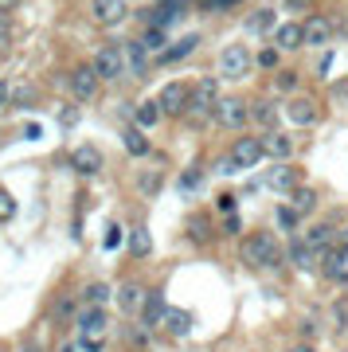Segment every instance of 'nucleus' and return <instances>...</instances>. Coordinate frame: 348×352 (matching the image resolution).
Masks as SVG:
<instances>
[{
    "label": "nucleus",
    "mask_w": 348,
    "mask_h": 352,
    "mask_svg": "<svg viewBox=\"0 0 348 352\" xmlns=\"http://www.w3.org/2000/svg\"><path fill=\"white\" fill-rule=\"evenodd\" d=\"M282 254H286V247L278 243L274 231H250L247 239H243V263L254 266V270L278 266V263H282Z\"/></svg>",
    "instance_id": "nucleus-1"
},
{
    "label": "nucleus",
    "mask_w": 348,
    "mask_h": 352,
    "mask_svg": "<svg viewBox=\"0 0 348 352\" xmlns=\"http://www.w3.org/2000/svg\"><path fill=\"white\" fill-rule=\"evenodd\" d=\"M215 106H219V87H215V78H199L196 87H192V106H188V113L196 118V122H204V118H212Z\"/></svg>",
    "instance_id": "nucleus-2"
},
{
    "label": "nucleus",
    "mask_w": 348,
    "mask_h": 352,
    "mask_svg": "<svg viewBox=\"0 0 348 352\" xmlns=\"http://www.w3.org/2000/svg\"><path fill=\"white\" fill-rule=\"evenodd\" d=\"M212 122L219 129H243L250 122V106L243 98H219V106H215Z\"/></svg>",
    "instance_id": "nucleus-3"
},
{
    "label": "nucleus",
    "mask_w": 348,
    "mask_h": 352,
    "mask_svg": "<svg viewBox=\"0 0 348 352\" xmlns=\"http://www.w3.org/2000/svg\"><path fill=\"white\" fill-rule=\"evenodd\" d=\"M250 71V51L243 43H227L219 51V75L224 78H243Z\"/></svg>",
    "instance_id": "nucleus-4"
},
{
    "label": "nucleus",
    "mask_w": 348,
    "mask_h": 352,
    "mask_svg": "<svg viewBox=\"0 0 348 352\" xmlns=\"http://www.w3.org/2000/svg\"><path fill=\"white\" fill-rule=\"evenodd\" d=\"M157 102H161V110L168 113V118H180V113H188V106H192V87H188V82H168Z\"/></svg>",
    "instance_id": "nucleus-5"
},
{
    "label": "nucleus",
    "mask_w": 348,
    "mask_h": 352,
    "mask_svg": "<svg viewBox=\"0 0 348 352\" xmlns=\"http://www.w3.org/2000/svg\"><path fill=\"white\" fill-rule=\"evenodd\" d=\"M98 71L90 63H83V67H75L71 71V94H75V102H90V98H98Z\"/></svg>",
    "instance_id": "nucleus-6"
},
{
    "label": "nucleus",
    "mask_w": 348,
    "mask_h": 352,
    "mask_svg": "<svg viewBox=\"0 0 348 352\" xmlns=\"http://www.w3.org/2000/svg\"><path fill=\"white\" fill-rule=\"evenodd\" d=\"M266 153H262V138H239L235 145H231V161H235V168H250V164H259Z\"/></svg>",
    "instance_id": "nucleus-7"
},
{
    "label": "nucleus",
    "mask_w": 348,
    "mask_h": 352,
    "mask_svg": "<svg viewBox=\"0 0 348 352\" xmlns=\"http://www.w3.org/2000/svg\"><path fill=\"white\" fill-rule=\"evenodd\" d=\"M94 71H98V78H118L125 71V51H118V47H102L98 55H94Z\"/></svg>",
    "instance_id": "nucleus-8"
},
{
    "label": "nucleus",
    "mask_w": 348,
    "mask_h": 352,
    "mask_svg": "<svg viewBox=\"0 0 348 352\" xmlns=\"http://www.w3.org/2000/svg\"><path fill=\"white\" fill-rule=\"evenodd\" d=\"M305 247H309L313 254H329L336 247V227L333 223H313L309 231H305Z\"/></svg>",
    "instance_id": "nucleus-9"
},
{
    "label": "nucleus",
    "mask_w": 348,
    "mask_h": 352,
    "mask_svg": "<svg viewBox=\"0 0 348 352\" xmlns=\"http://www.w3.org/2000/svg\"><path fill=\"white\" fill-rule=\"evenodd\" d=\"M286 118L294 122V126H313V122H317V102H313L309 94L290 98V102H286Z\"/></svg>",
    "instance_id": "nucleus-10"
},
{
    "label": "nucleus",
    "mask_w": 348,
    "mask_h": 352,
    "mask_svg": "<svg viewBox=\"0 0 348 352\" xmlns=\"http://www.w3.org/2000/svg\"><path fill=\"white\" fill-rule=\"evenodd\" d=\"M71 168H75L78 176H94L102 168V153L94 149V145H78V149L71 153Z\"/></svg>",
    "instance_id": "nucleus-11"
},
{
    "label": "nucleus",
    "mask_w": 348,
    "mask_h": 352,
    "mask_svg": "<svg viewBox=\"0 0 348 352\" xmlns=\"http://www.w3.org/2000/svg\"><path fill=\"white\" fill-rule=\"evenodd\" d=\"M266 184H270L274 192H290V196H294V192L301 188V168H294V164H278Z\"/></svg>",
    "instance_id": "nucleus-12"
},
{
    "label": "nucleus",
    "mask_w": 348,
    "mask_h": 352,
    "mask_svg": "<svg viewBox=\"0 0 348 352\" xmlns=\"http://www.w3.org/2000/svg\"><path fill=\"white\" fill-rule=\"evenodd\" d=\"M145 302H149V294L137 286V282H125V286L118 289V309H122V314H141Z\"/></svg>",
    "instance_id": "nucleus-13"
},
{
    "label": "nucleus",
    "mask_w": 348,
    "mask_h": 352,
    "mask_svg": "<svg viewBox=\"0 0 348 352\" xmlns=\"http://www.w3.org/2000/svg\"><path fill=\"white\" fill-rule=\"evenodd\" d=\"M125 12H129V8H125V0H94V20L106 24V28L122 24Z\"/></svg>",
    "instance_id": "nucleus-14"
},
{
    "label": "nucleus",
    "mask_w": 348,
    "mask_h": 352,
    "mask_svg": "<svg viewBox=\"0 0 348 352\" xmlns=\"http://www.w3.org/2000/svg\"><path fill=\"white\" fill-rule=\"evenodd\" d=\"M305 43V24H282L274 32V47L278 51H298Z\"/></svg>",
    "instance_id": "nucleus-15"
},
{
    "label": "nucleus",
    "mask_w": 348,
    "mask_h": 352,
    "mask_svg": "<svg viewBox=\"0 0 348 352\" xmlns=\"http://www.w3.org/2000/svg\"><path fill=\"white\" fill-rule=\"evenodd\" d=\"M262 153L274 157V161H290V157H294V141H290L286 133H278V129H274V133L262 138Z\"/></svg>",
    "instance_id": "nucleus-16"
},
{
    "label": "nucleus",
    "mask_w": 348,
    "mask_h": 352,
    "mask_svg": "<svg viewBox=\"0 0 348 352\" xmlns=\"http://www.w3.org/2000/svg\"><path fill=\"white\" fill-rule=\"evenodd\" d=\"M250 118H254L266 133H274V129H278V122H282V110H278L270 98H262V102H254V106H250Z\"/></svg>",
    "instance_id": "nucleus-17"
},
{
    "label": "nucleus",
    "mask_w": 348,
    "mask_h": 352,
    "mask_svg": "<svg viewBox=\"0 0 348 352\" xmlns=\"http://www.w3.org/2000/svg\"><path fill=\"white\" fill-rule=\"evenodd\" d=\"M78 329H83V337H102V329H106V309H102V305H87V309L78 314Z\"/></svg>",
    "instance_id": "nucleus-18"
},
{
    "label": "nucleus",
    "mask_w": 348,
    "mask_h": 352,
    "mask_svg": "<svg viewBox=\"0 0 348 352\" xmlns=\"http://www.w3.org/2000/svg\"><path fill=\"white\" fill-rule=\"evenodd\" d=\"M286 258L294 266H301V270H313V266L321 263V254H313L309 247H305V239H290L286 243Z\"/></svg>",
    "instance_id": "nucleus-19"
},
{
    "label": "nucleus",
    "mask_w": 348,
    "mask_h": 352,
    "mask_svg": "<svg viewBox=\"0 0 348 352\" xmlns=\"http://www.w3.org/2000/svg\"><path fill=\"white\" fill-rule=\"evenodd\" d=\"M168 309H173V305H164V298H161V294H149V302H145V309H141V321H145V329L164 325V317H168Z\"/></svg>",
    "instance_id": "nucleus-20"
},
{
    "label": "nucleus",
    "mask_w": 348,
    "mask_h": 352,
    "mask_svg": "<svg viewBox=\"0 0 348 352\" xmlns=\"http://www.w3.org/2000/svg\"><path fill=\"white\" fill-rule=\"evenodd\" d=\"M329 39H333V20H325V16H313L309 24H305V43L321 47V43H329Z\"/></svg>",
    "instance_id": "nucleus-21"
},
{
    "label": "nucleus",
    "mask_w": 348,
    "mask_h": 352,
    "mask_svg": "<svg viewBox=\"0 0 348 352\" xmlns=\"http://www.w3.org/2000/svg\"><path fill=\"white\" fill-rule=\"evenodd\" d=\"M129 254H133V258H149V254H153V235H149V227L137 223L133 231H129Z\"/></svg>",
    "instance_id": "nucleus-22"
},
{
    "label": "nucleus",
    "mask_w": 348,
    "mask_h": 352,
    "mask_svg": "<svg viewBox=\"0 0 348 352\" xmlns=\"http://www.w3.org/2000/svg\"><path fill=\"white\" fill-rule=\"evenodd\" d=\"M196 43H199L196 36L180 39V43H173V47H164V51H161V59H157V63H180L184 55H192V51H196Z\"/></svg>",
    "instance_id": "nucleus-23"
},
{
    "label": "nucleus",
    "mask_w": 348,
    "mask_h": 352,
    "mask_svg": "<svg viewBox=\"0 0 348 352\" xmlns=\"http://www.w3.org/2000/svg\"><path fill=\"white\" fill-rule=\"evenodd\" d=\"M164 329H168L173 337H188V329H192V314H188V309H168Z\"/></svg>",
    "instance_id": "nucleus-24"
},
{
    "label": "nucleus",
    "mask_w": 348,
    "mask_h": 352,
    "mask_svg": "<svg viewBox=\"0 0 348 352\" xmlns=\"http://www.w3.org/2000/svg\"><path fill=\"white\" fill-rule=\"evenodd\" d=\"M274 24H278V16H274L270 8H259V12H250V16H247V32H254V36L270 32Z\"/></svg>",
    "instance_id": "nucleus-25"
},
{
    "label": "nucleus",
    "mask_w": 348,
    "mask_h": 352,
    "mask_svg": "<svg viewBox=\"0 0 348 352\" xmlns=\"http://www.w3.org/2000/svg\"><path fill=\"white\" fill-rule=\"evenodd\" d=\"M161 102H141V106H137V126L141 129H153L157 126V122H161Z\"/></svg>",
    "instance_id": "nucleus-26"
},
{
    "label": "nucleus",
    "mask_w": 348,
    "mask_h": 352,
    "mask_svg": "<svg viewBox=\"0 0 348 352\" xmlns=\"http://www.w3.org/2000/svg\"><path fill=\"white\" fill-rule=\"evenodd\" d=\"M290 208H294V212H298V215H309L313 208H317V192H313V188H305V184H301V188L294 192V200H290Z\"/></svg>",
    "instance_id": "nucleus-27"
},
{
    "label": "nucleus",
    "mask_w": 348,
    "mask_h": 352,
    "mask_svg": "<svg viewBox=\"0 0 348 352\" xmlns=\"http://www.w3.org/2000/svg\"><path fill=\"white\" fill-rule=\"evenodd\" d=\"M122 141H125V149H129V157H145V153H149V141H145L141 129H125Z\"/></svg>",
    "instance_id": "nucleus-28"
},
{
    "label": "nucleus",
    "mask_w": 348,
    "mask_h": 352,
    "mask_svg": "<svg viewBox=\"0 0 348 352\" xmlns=\"http://www.w3.org/2000/svg\"><path fill=\"white\" fill-rule=\"evenodd\" d=\"M274 223L282 227V231H298V223H301V215L294 212V208H290V204H282V208H278V212H274Z\"/></svg>",
    "instance_id": "nucleus-29"
},
{
    "label": "nucleus",
    "mask_w": 348,
    "mask_h": 352,
    "mask_svg": "<svg viewBox=\"0 0 348 352\" xmlns=\"http://www.w3.org/2000/svg\"><path fill=\"white\" fill-rule=\"evenodd\" d=\"M188 235L196 243H208V215H192L188 219Z\"/></svg>",
    "instance_id": "nucleus-30"
},
{
    "label": "nucleus",
    "mask_w": 348,
    "mask_h": 352,
    "mask_svg": "<svg viewBox=\"0 0 348 352\" xmlns=\"http://www.w3.org/2000/svg\"><path fill=\"white\" fill-rule=\"evenodd\" d=\"M199 176H204V168H199V164L184 168V173H180V192H196L199 188Z\"/></svg>",
    "instance_id": "nucleus-31"
},
{
    "label": "nucleus",
    "mask_w": 348,
    "mask_h": 352,
    "mask_svg": "<svg viewBox=\"0 0 348 352\" xmlns=\"http://www.w3.org/2000/svg\"><path fill=\"white\" fill-rule=\"evenodd\" d=\"M254 63L266 67V71H274V67L282 63V51H278V47H262L259 55H254Z\"/></svg>",
    "instance_id": "nucleus-32"
},
{
    "label": "nucleus",
    "mask_w": 348,
    "mask_h": 352,
    "mask_svg": "<svg viewBox=\"0 0 348 352\" xmlns=\"http://www.w3.org/2000/svg\"><path fill=\"white\" fill-rule=\"evenodd\" d=\"M16 215V200H12V192L8 188H0V223H8Z\"/></svg>",
    "instance_id": "nucleus-33"
},
{
    "label": "nucleus",
    "mask_w": 348,
    "mask_h": 352,
    "mask_svg": "<svg viewBox=\"0 0 348 352\" xmlns=\"http://www.w3.org/2000/svg\"><path fill=\"white\" fill-rule=\"evenodd\" d=\"M137 184H141V196H157L161 192V173H145Z\"/></svg>",
    "instance_id": "nucleus-34"
},
{
    "label": "nucleus",
    "mask_w": 348,
    "mask_h": 352,
    "mask_svg": "<svg viewBox=\"0 0 348 352\" xmlns=\"http://www.w3.org/2000/svg\"><path fill=\"white\" fill-rule=\"evenodd\" d=\"M125 55H129V67H133V71H145V43H129Z\"/></svg>",
    "instance_id": "nucleus-35"
},
{
    "label": "nucleus",
    "mask_w": 348,
    "mask_h": 352,
    "mask_svg": "<svg viewBox=\"0 0 348 352\" xmlns=\"http://www.w3.org/2000/svg\"><path fill=\"white\" fill-rule=\"evenodd\" d=\"M106 298H110V289L102 286V282H90V286H87V302L90 305H102Z\"/></svg>",
    "instance_id": "nucleus-36"
},
{
    "label": "nucleus",
    "mask_w": 348,
    "mask_h": 352,
    "mask_svg": "<svg viewBox=\"0 0 348 352\" xmlns=\"http://www.w3.org/2000/svg\"><path fill=\"white\" fill-rule=\"evenodd\" d=\"M51 317H55V321H71V317H75V302H67V298H63V302L51 309Z\"/></svg>",
    "instance_id": "nucleus-37"
},
{
    "label": "nucleus",
    "mask_w": 348,
    "mask_h": 352,
    "mask_svg": "<svg viewBox=\"0 0 348 352\" xmlns=\"http://www.w3.org/2000/svg\"><path fill=\"white\" fill-rule=\"evenodd\" d=\"M145 47H153V51H164V32L161 28H153V32H145V39H141Z\"/></svg>",
    "instance_id": "nucleus-38"
},
{
    "label": "nucleus",
    "mask_w": 348,
    "mask_h": 352,
    "mask_svg": "<svg viewBox=\"0 0 348 352\" xmlns=\"http://www.w3.org/2000/svg\"><path fill=\"white\" fill-rule=\"evenodd\" d=\"M78 349H83V352H102V349H106V340H102V337H78Z\"/></svg>",
    "instance_id": "nucleus-39"
},
{
    "label": "nucleus",
    "mask_w": 348,
    "mask_h": 352,
    "mask_svg": "<svg viewBox=\"0 0 348 352\" xmlns=\"http://www.w3.org/2000/svg\"><path fill=\"white\" fill-rule=\"evenodd\" d=\"M118 243H122V227L110 223L106 227V251H118Z\"/></svg>",
    "instance_id": "nucleus-40"
},
{
    "label": "nucleus",
    "mask_w": 348,
    "mask_h": 352,
    "mask_svg": "<svg viewBox=\"0 0 348 352\" xmlns=\"http://www.w3.org/2000/svg\"><path fill=\"white\" fill-rule=\"evenodd\" d=\"M215 208H219L224 215H235V196H231V192H224V196L215 200Z\"/></svg>",
    "instance_id": "nucleus-41"
},
{
    "label": "nucleus",
    "mask_w": 348,
    "mask_h": 352,
    "mask_svg": "<svg viewBox=\"0 0 348 352\" xmlns=\"http://www.w3.org/2000/svg\"><path fill=\"white\" fill-rule=\"evenodd\" d=\"M298 87V75H294V71H282V75H278V87L274 90H294Z\"/></svg>",
    "instance_id": "nucleus-42"
},
{
    "label": "nucleus",
    "mask_w": 348,
    "mask_h": 352,
    "mask_svg": "<svg viewBox=\"0 0 348 352\" xmlns=\"http://www.w3.org/2000/svg\"><path fill=\"white\" fill-rule=\"evenodd\" d=\"M333 321H336V325H348V302H345V298L333 305Z\"/></svg>",
    "instance_id": "nucleus-43"
},
{
    "label": "nucleus",
    "mask_w": 348,
    "mask_h": 352,
    "mask_svg": "<svg viewBox=\"0 0 348 352\" xmlns=\"http://www.w3.org/2000/svg\"><path fill=\"white\" fill-rule=\"evenodd\" d=\"M224 231H227V235H239V231H243L239 215H227V219H224Z\"/></svg>",
    "instance_id": "nucleus-44"
},
{
    "label": "nucleus",
    "mask_w": 348,
    "mask_h": 352,
    "mask_svg": "<svg viewBox=\"0 0 348 352\" xmlns=\"http://www.w3.org/2000/svg\"><path fill=\"white\" fill-rule=\"evenodd\" d=\"M8 102H12V90H8V82H0V110H4Z\"/></svg>",
    "instance_id": "nucleus-45"
},
{
    "label": "nucleus",
    "mask_w": 348,
    "mask_h": 352,
    "mask_svg": "<svg viewBox=\"0 0 348 352\" xmlns=\"http://www.w3.org/2000/svg\"><path fill=\"white\" fill-rule=\"evenodd\" d=\"M290 352H317V349H313V344H305V340H301V344H294V349H290Z\"/></svg>",
    "instance_id": "nucleus-46"
},
{
    "label": "nucleus",
    "mask_w": 348,
    "mask_h": 352,
    "mask_svg": "<svg viewBox=\"0 0 348 352\" xmlns=\"http://www.w3.org/2000/svg\"><path fill=\"white\" fill-rule=\"evenodd\" d=\"M309 0H286V8H305Z\"/></svg>",
    "instance_id": "nucleus-47"
},
{
    "label": "nucleus",
    "mask_w": 348,
    "mask_h": 352,
    "mask_svg": "<svg viewBox=\"0 0 348 352\" xmlns=\"http://www.w3.org/2000/svg\"><path fill=\"white\" fill-rule=\"evenodd\" d=\"M8 8H16V0H0V12H8Z\"/></svg>",
    "instance_id": "nucleus-48"
},
{
    "label": "nucleus",
    "mask_w": 348,
    "mask_h": 352,
    "mask_svg": "<svg viewBox=\"0 0 348 352\" xmlns=\"http://www.w3.org/2000/svg\"><path fill=\"white\" fill-rule=\"evenodd\" d=\"M215 8H231V4H235V0H212Z\"/></svg>",
    "instance_id": "nucleus-49"
},
{
    "label": "nucleus",
    "mask_w": 348,
    "mask_h": 352,
    "mask_svg": "<svg viewBox=\"0 0 348 352\" xmlns=\"http://www.w3.org/2000/svg\"><path fill=\"white\" fill-rule=\"evenodd\" d=\"M4 39H8V32H4V20H0V43H4Z\"/></svg>",
    "instance_id": "nucleus-50"
},
{
    "label": "nucleus",
    "mask_w": 348,
    "mask_h": 352,
    "mask_svg": "<svg viewBox=\"0 0 348 352\" xmlns=\"http://www.w3.org/2000/svg\"><path fill=\"white\" fill-rule=\"evenodd\" d=\"M24 352H39V349H36V344H28V349H24Z\"/></svg>",
    "instance_id": "nucleus-51"
},
{
    "label": "nucleus",
    "mask_w": 348,
    "mask_h": 352,
    "mask_svg": "<svg viewBox=\"0 0 348 352\" xmlns=\"http://www.w3.org/2000/svg\"><path fill=\"white\" fill-rule=\"evenodd\" d=\"M161 4H173V0H161Z\"/></svg>",
    "instance_id": "nucleus-52"
}]
</instances>
